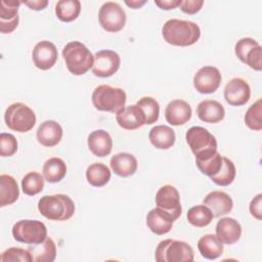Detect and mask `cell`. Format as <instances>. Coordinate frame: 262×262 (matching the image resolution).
<instances>
[{
    "instance_id": "15",
    "label": "cell",
    "mask_w": 262,
    "mask_h": 262,
    "mask_svg": "<svg viewBox=\"0 0 262 262\" xmlns=\"http://www.w3.org/2000/svg\"><path fill=\"white\" fill-rule=\"evenodd\" d=\"M57 49L55 45L50 41L38 42L32 52L33 62L36 68L46 71L51 69L57 60Z\"/></svg>"
},
{
    "instance_id": "30",
    "label": "cell",
    "mask_w": 262,
    "mask_h": 262,
    "mask_svg": "<svg viewBox=\"0 0 262 262\" xmlns=\"http://www.w3.org/2000/svg\"><path fill=\"white\" fill-rule=\"evenodd\" d=\"M67 174V165L60 158H50L43 165V176L49 183H56Z\"/></svg>"
},
{
    "instance_id": "29",
    "label": "cell",
    "mask_w": 262,
    "mask_h": 262,
    "mask_svg": "<svg viewBox=\"0 0 262 262\" xmlns=\"http://www.w3.org/2000/svg\"><path fill=\"white\" fill-rule=\"evenodd\" d=\"M19 196V189L16 180L6 174L0 176V207L13 204Z\"/></svg>"
},
{
    "instance_id": "16",
    "label": "cell",
    "mask_w": 262,
    "mask_h": 262,
    "mask_svg": "<svg viewBox=\"0 0 262 262\" xmlns=\"http://www.w3.org/2000/svg\"><path fill=\"white\" fill-rule=\"evenodd\" d=\"M20 1L16 0H1L0 2V31L3 34L13 32L19 20L18 7Z\"/></svg>"
},
{
    "instance_id": "6",
    "label": "cell",
    "mask_w": 262,
    "mask_h": 262,
    "mask_svg": "<svg viewBox=\"0 0 262 262\" xmlns=\"http://www.w3.org/2000/svg\"><path fill=\"white\" fill-rule=\"evenodd\" d=\"M155 258L158 262H191L194 254L189 244L168 238L159 243Z\"/></svg>"
},
{
    "instance_id": "23",
    "label": "cell",
    "mask_w": 262,
    "mask_h": 262,
    "mask_svg": "<svg viewBox=\"0 0 262 262\" xmlns=\"http://www.w3.org/2000/svg\"><path fill=\"white\" fill-rule=\"evenodd\" d=\"M196 115L201 121L205 123L215 124L224 119L225 110L223 105L217 100L206 99L198 104Z\"/></svg>"
},
{
    "instance_id": "39",
    "label": "cell",
    "mask_w": 262,
    "mask_h": 262,
    "mask_svg": "<svg viewBox=\"0 0 262 262\" xmlns=\"http://www.w3.org/2000/svg\"><path fill=\"white\" fill-rule=\"evenodd\" d=\"M0 260L2 262H16V261L33 262V258H32V255L29 250H25L21 248H15V247L5 250L2 253Z\"/></svg>"
},
{
    "instance_id": "43",
    "label": "cell",
    "mask_w": 262,
    "mask_h": 262,
    "mask_svg": "<svg viewBox=\"0 0 262 262\" xmlns=\"http://www.w3.org/2000/svg\"><path fill=\"white\" fill-rule=\"evenodd\" d=\"M182 0H155V4L161 9L170 10L178 7Z\"/></svg>"
},
{
    "instance_id": "17",
    "label": "cell",
    "mask_w": 262,
    "mask_h": 262,
    "mask_svg": "<svg viewBox=\"0 0 262 262\" xmlns=\"http://www.w3.org/2000/svg\"><path fill=\"white\" fill-rule=\"evenodd\" d=\"M204 205H206L212 212L213 218H219L228 214L233 208L232 199L224 191L214 190L209 192L204 201Z\"/></svg>"
},
{
    "instance_id": "7",
    "label": "cell",
    "mask_w": 262,
    "mask_h": 262,
    "mask_svg": "<svg viewBox=\"0 0 262 262\" xmlns=\"http://www.w3.org/2000/svg\"><path fill=\"white\" fill-rule=\"evenodd\" d=\"M6 126L16 132H28L36 124V115L31 107L23 102L10 104L4 114Z\"/></svg>"
},
{
    "instance_id": "45",
    "label": "cell",
    "mask_w": 262,
    "mask_h": 262,
    "mask_svg": "<svg viewBox=\"0 0 262 262\" xmlns=\"http://www.w3.org/2000/svg\"><path fill=\"white\" fill-rule=\"evenodd\" d=\"M125 3L133 9H137V8H140L142 5H144L146 3V1L145 0H131V1H125Z\"/></svg>"
},
{
    "instance_id": "3",
    "label": "cell",
    "mask_w": 262,
    "mask_h": 262,
    "mask_svg": "<svg viewBox=\"0 0 262 262\" xmlns=\"http://www.w3.org/2000/svg\"><path fill=\"white\" fill-rule=\"evenodd\" d=\"M62 57L69 72L75 76L86 74L94 62V55L79 41L69 42L62 49Z\"/></svg>"
},
{
    "instance_id": "10",
    "label": "cell",
    "mask_w": 262,
    "mask_h": 262,
    "mask_svg": "<svg viewBox=\"0 0 262 262\" xmlns=\"http://www.w3.org/2000/svg\"><path fill=\"white\" fill-rule=\"evenodd\" d=\"M237 58L255 71L262 70V48L260 44L253 38H242L234 47Z\"/></svg>"
},
{
    "instance_id": "4",
    "label": "cell",
    "mask_w": 262,
    "mask_h": 262,
    "mask_svg": "<svg viewBox=\"0 0 262 262\" xmlns=\"http://www.w3.org/2000/svg\"><path fill=\"white\" fill-rule=\"evenodd\" d=\"M185 139L195 161L205 160L217 151V140L206 128L193 126L186 131Z\"/></svg>"
},
{
    "instance_id": "32",
    "label": "cell",
    "mask_w": 262,
    "mask_h": 262,
    "mask_svg": "<svg viewBox=\"0 0 262 262\" xmlns=\"http://www.w3.org/2000/svg\"><path fill=\"white\" fill-rule=\"evenodd\" d=\"M81 12V2L79 0H60L55 5L57 18L64 23L75 20Z\"/></svg>"
},
{
    "instance_id": "27",
    "label": "cell",
    "mask_w": 262,
    "mask_h": 262,
    "mask_svg": "<svg viewBox=\"0 0 262 262\" xmlns=\"http://www.w3.org/2000/svg\"><path fill=\"white\" fill-rule=\"evenodd\" d=\"M198 249L205 259L215 260L222 255L223 244L216 234H205L199 239Z\"/></svg>"
},
{
    "instance_id": "35",
    "label": "cell",
    "mask_w": 262,
    "mask_h": 262,
    "mask_svg": "<svg viewBox=\"0 0 262 262\" xmlns=\"http://www.w3.org/2000/svg\"><path fill=\"white\" fill-rule=\"evenodd\" d=\"M44 176L38 172L27 173L21 180V189L28 195H35L42 191L44 187Z\"/></svg>"
},
{
    "instance_id": "9",
    "label": "cell",
    "mask_w": 262,
    "mask_h": 262,
    "mask_svg": "<svg viewBox=\"0 0 262 262\" xmlns=\"http://www.w3.org/2000/svg\"><path fill=\"white\" fill-rule=\"evenodd\" d=\"M98 20L103 30L110 33H117L125 27L126 13L120 4L108 1L99 8Z\"/></svg>"
},
{
    "instance_id": "36",
    "label": "cell",
    "mask_w": 262,
    "mask_h": 262,
    "mask_svg": "<svg viewBox=\"0 0 262 262\" xmlns=\"http://www.w3.org/2000/svg\"><path fill=\"white\" fill-rule=\"evenodd\" d=\"M136 104L142 110L144 114L145 125H151L158 121L160 115V104L155 98L150 96H144L140 98Z\"/></svg>"
},
{
    "instance_id": "24",
    "label": "cell",
    "mask_w": 262,
    "mask_h": 262,
    "mask_svg": "<svg viewBox=\"0 0 262 262\" xmlns=\"http://www.w3.org/2000/svg\"><path fill=\"white\" fill-rule=\"evenodd\" d=\"M87 143L90 151L99 158L110 155L113 148V140L111 135L102 129L91 132L88 135Z\"/></svg>"
},
{
    "instance_id": "14",
    "label": "cell",
    "mask_w": 262,
    "mask_h": 262,
    "mask_svg": "<svg viewBox=\"0 0 262 262\" xmlns=\"http://www.w3.org/2000/svg\"><path fill=\"white\" fill-rule=\"evenodd\" d=\"M250 96L251 88L248 82L242 78H233L225 85L224 98L230 105H244L249 101Z\"/></svg>"
},
{
    "instance_id": "33",
    "label": "cell",
    "mask_w": 262,
    "mask_h": 262,
    "mask_svg": "<svg viewBox=\"0 0 262 262\" xmlns=\"http://www.w3.org/2000/svg\"><path fill=\"white\" fill-rule=\"evenodd\" d=\"M236 170L233 162L226 157H222V166L217 174L210 177V179L219 186H227L231 184L235 178Z\"/></svg>"
},
{
    "instance_id": "21",
    "label": "cell",
    "mask_w": 262,
    "mask_h": 262,
    "mask_svg": "<svg viewBox=\"0 0 262 262\" xmlns=\"http://www.w3.org/2000/svg\"><path fill=\"white\" fill-rule=\"evenodd\" d=\"M216 236L222 244L233 245L242 235V226L233 218H221L216 224Z\"/></svg>"
},
{
    "instance_id": "44",
    "label": "cell",
    "mask_w": 262,
    "mask_h": 262,
    "mask_svg": "<svg viewBox=\"0 0 262 262\" xmlns=\"http://www.w3.org/2000/svg\"><path fill=\"white\" fill-rule=\"evenodd\" d=\"M21 3H24L30 9H33V10H42L48 5L47 0H31V1H24Z\"/></svg>"
},
{
    "instance_id": "19",
    "label": "cell",
    "mask_w": 262,
    "mask_h": 262,
    "mask_svg": "<svg viewBox=\"0 0 262 262\" xmlns=\"http://www.w3.org/2000/svg\"><path fill=\"white\" fill-rule=\"evenodd\" d=\"M191 113V107L185 100L174 99L168 103L165 110V118L170 125L180 126L189 121Z\"/></svg>"
},
{
    "instance_id": "28",
    "label": "cell",
    "mask_w": 262,
    "mask_h": 262,
    "mask_svg": "<svg viewBox=\"0 0 262 262\" xmlns=\"http://www.w3.org/2000/svg\"><path fill=\"white\" fill-rule=\"evenodd\" d=\"M28 250L32 255L33 262H52L56 257V246L50 237H46L40 244L30 245Z\"/></svg>"
},
{
    "instance_id": "12",
    "label": "cell",
    "mask_w": 262,
    "mask_h": 262,
    "mask_svg": "<svg viewBox=\"0 0 262 262\" xmlns=\"http://www.w3.org/2000/svg\"><path fill=\"white\" fill-rule=\"evenodd\" d=\"M120 55L114 50H100L94 54L92 73L96 77L107 78L113 76L120 68Z\"/></svg>"
},
{
    "instance_id": "8",
    "label": "cell",
    "mask_w": 262,
    "mask_h": 262,
    "mask_svg": "<svg viewBox=\"0 0 262 262\" xmlns=\"http://www.w3.org/2000/svg\"><path fill=\"white\" fill-rule=\"evenodd\" d=\"M13 238L19 243L37 245L44 242L47 237V228L39 220L24 219L17 221L12 226Z\"/></svg>"
},
{
    "instance_id": "31",
    "label": "cell",
    "mask_w": 262,
    "mask_h": 262,
    "mask_svg": "<svg viewBox=\"0 0 262 262\" xmlns=\"http://www.w3.org/2000/svg\"><path fill=\"white\" fill-rule=\"evenodd\" d=\"M86 178L94 187L104 186L111 179V170L102 163H93L86 170Z\"/></svg>"
},
{
    "instance_id": "2",
    "label": "cell",
    "mask_w": 262,
    "mask_h": 262,
    "mask_svg": "<svg viewBox=\"0 0 262 262\" xmlns=\"http://www.w3.org/2000/svg\"><path fill=\"white\" fill-rule=\"evenodd\" d=\"M38 210L49 220L66 221L74 215L75 204L67 194L44 195L38 202Z\"/></svg>"
},
{
    "instance_id": "34",
    "label": "cell",
    "mask_w": 262,
    "mask_h": 262,
    "mask_svg": "<svg viewBox=\"0 0 262 262\" xmlns=\"http://www.w3.org/2000/svg\"><path fill=\"white\" fill-rule=\"evenodd\" d=\"M187 221L195 227H205L212 222L213 214L206 205L191 207L186 215Z\"/></svg>"
},
{
    "instance_id": "1",
    "label": "cell",
    "mask_w": 262,
    "mask_h": 262,
    "mask_svg": "<svg viewBox=\"0 0 262 262\" xmlns=\"http://www.w3.org/2000/svg\"><path fill=\"white\" fill-rule=\"evenodd\" d=\"M164 40L174 46H190L201 37L200 27L190 20L172 18L167 20L162 28Z\"/></svg>"
},
{
    "instance_id": "11",
    "label": "cell",
    "mask_w": 262,
    "mask_h": 262,
    "mask_svg": "<svg viewBox=\"0 0 262 262\" xmlns=\"http://www.w3.org/2000/svg\"><path fill=\"white\" fill-rule=\"evenodd\" d=\"M156 205L177 220L182 212L180 204V195L178 190L172 185H164L159 188L156 193Z\"/></svg>"
},
{
    "instance_id": "26",
    "label": "cell",
    "mask_w": 262,
    "mask_h": 262,
    "mask_svg": "<svg viewBox=\"0 0 262 262\" xmlns=\"http://www.w3.org/2000/svg\"><path fill=\"white\" fill-rule=\"evenodd\" d=\"M148 139L155 147L159 149H168L175 143L176 136L171 127L166 125H158L150 129Z\"/></svg>"
},
{
    "instance_id": "20",
    "label": "cell",
    "mask_w": 262,
    "mask_h": 262,
    "mask_svg": "<svg viewBox=\"0 0 262 262\" xmlns=\"http://www.w3.org/2000/svg\"><path fill=\"white\" fill-rule=\"evenodd\" d=\"M36 136L40 144L46 147H52L60 142L62 138V128L57 122L47 120L40 124Z\"/></svg>"
},
{
    "instance_id": "38",
    "label": "cell",
    "mask_w": 262,
    "mask_h": 262,
    "mask_svg": "<svg viewBox=\"0 0 262 262\" xmlns=\"http://www.w3.org/2000/svg\"><path fill=\"white\" fill-rule=\"evenodd\" d=\"M195 164L203 174L211 177L217 174L220 170L222 166V156L218 151H216L214 155L205 160L195 161Z\"/></svg>"
},
{
    "instance_id": "37",
    "label": "cell",
    "mask_w": 262,
    "mask_h": 262,
    "mask_svg": "<svg viewBox=\"0 0 262 262\" xmlns=\"http://www.w3.org/2000/svg\"><path fill=\"white\" fill-rule=\"evenodd\" d=\"M261 117H262V100L261 98H259L246 112L245 124L251 130L261 131L262 130Z\"/></svg>"
},
{
    "instance_id": "5",
    "label": "cell",
    "mask_w": 262,
    "mask_h": 262,
    "mask_svg": "<svg viewBox=\"0 0 262 262\" xmlns=\"http://www.w3.org/2000/svg\"><path fill=\"white\" fill-rule=\"evenodd\" d=\"M91 98L96 110L117 114L125 106L127 95L122 88L103 84L93 90Z\"/></svg>"
},
{
    "instance_id": "18",
    "label": "cell",
    "mask_w": 262,
    "mask_h": 262,
    "mask_svg": "<svg viewBox=\"0 0 262 262\" xmlns=\"http://www.w3.org/2000/svg\"><path fill=\"white\" fill-rule=\"evenodd\" d=\"M118 125L126 130H135L145 125V117L137 104L124 106L116 115Z\"/></svg>"
},
{
    "instance_id": "13",
    "label": "cell",
    "mask_w": 262,
    "mask_h": 262,
    "mask_svg": "<svg viewBox=\"0 0 262 262\" xmlns=\"http://www.w3.org/2000/svg\"><path fill=\"white\" fill-rule=\"evenodd\" d=\"M222 76L219 70L212 66L201 68L193 77V86L195 90L203 94L214 93L220 86Z\"/></svg>"
},
{
    "instance_id": "25",
    "label": "cell",
    "mask_w": 262,
    "mask_h": 262,
    "mask_svg": "<svg viewBox=\"0 0 262 262\" xmlns=\"http://www.w3.org/2000/svg\"><path fill=\"white\" fill-rule=\"evenodd\" d=\"M112 170L121 177L133 175L137 170V160L129 152H119L112 157L110 161Z\"/></svg>"
},
{
    "instance_id": "40",
    "label": "cell",
    "mask_w": 262,
    "mask_h": 262,
    "mask_svg": "<svg viewBox=\"0 0 262 262\" xmlns=\"http://www.w3.org/2000/svg\"><path fill=\"white\" fill-rule=\"evenodd\" d=\"M17 150L16 138L10 133L0 134V156L11 157Z\"/></svg>"
},
{
    "instance_id": "42",
    "label": "cell",
    "mask_w": 262,
    "mask_h": 262,
    "mask_svg": "<svg viewBox=\"0 0 262 262\" xmlns=\"http://www.w3.org/2000/svg\"><path fill=\"white\" fill-rule=\"evenodd\" d=\"M261 204H262V194L258 193L250 203V213L253 217L258 220L262 218V211H261Z\"/></svg>"
},
{
    "instance_id": "22",
    "label": "cell",
    "mask_w": 262,
    "mask_h": 262,
    "mask_svg": "<svg viewBox=\"0 0 262 262\" xmlns=\"http://www.w3.org/2000/svg\"><path fill=\"white\" fill-rule=\"evenodd\" d=\"M174 219L170 214L160 208L151 209L146 215V224L151 232L163 235L168 233L173 226Z\"/></svg>"
},
{
    "instance_id": "41",
    "label": "cell",
    "mask_w": 262,
    "mask_h": 262,
    "mask_svg": "<svg viewBox=\"0 0 262 262\" xmlns=\"http://www.w3.org/2000/svg\"><path fill=\"white\" fill-rule=\"evenodd\" d=\"M204 4L203 0H184L181 1L179 7L186 14H194L199 12Z\"/></svg>"
}]
</instances>
